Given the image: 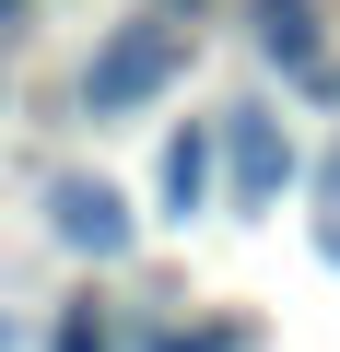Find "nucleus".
<instances>
[{
    "label": "nucleus",
    "mask_w": 340,
    "mask_h": 352,
    "mask_svg": "<svg viewBox=\"0 0 340 352\" xmlns=\"http://www.w3.org/2000/svg\"><path fill=\"white\" fill-rule=\"evenodd\" d=\"M282 176H293V141H282L270 118H235V188H258V200H270Z\"/></svg>",
    "instance_id": "nucleus-4"
},
{
    "label": "nucleus",
    "mask_w": 340,
    "mask_h": 352,
    "mask_svg": "<svg viewBox=\"0 0 340 352\" xmlns=\"http://www.w3.org/2000/svg\"><path fill=\"white\" fill-rule=\"evenodd\" d=\"M0 24H24V0H0Z\"/></svg>",
    "instance_id": "nucleus-8"
},
{
    "label": "nucleus",
    "mask_w": 340,
    "mask_h": 352,
    "mask_svg": "<svg viewBox=\"0 0 340 352\" xmlns=\"http://www.w3.org/2000/svg\"><path fill=\"white\" fill-rule=\"evenodd\" d=\"M164 82H177V24H129V36H106V47H94L82 106H94V118H129V106H152Z\"/></svg>",
    "instance_id": "nucleus-1"
},
{
    "label": "nucleus",
    "mask_w": 340,
    "mask_h": 352,
    "mask_svg": "<svg viewBox=\"0 0 340 352\" xmlns=\"http://www.w3.org/2000/svg\"><path fill=\"white\" fill-rule=\"evenodd\" d=\"M47 223H59L71 258H129V200L106 188V176H59V188H47Z\"/></svg>",
    "instance_id": "nucleus-2"
},
{
    "label": "nucleus",
    "mask_w": 340,
    "mask_h": 352,
    "mask_svg": "<svg viewBox=\"0 0 340 352\" xmlns=\"http://www.w3.org/2000/svg\"><path fill=\"white\" fill-rule=\"evenodd\" d=\"M59 352H106V329L94 317H59Z\"/></svg>",
    "instance_id": "nucleus-6"
},
{
    "label": "nucleus",
    "mask_w": 340,
    "mask_h": 352,
    "mask_svg": "<svg viewBox=\"0 0 340 352\" xmlns=\"http://www.w3.org/2000/svg\"><path fill=\"white\" fill-rule=\"evenodd\" d=\"M200 200H212V129H177V141H164V212L188 223Z\"/></svg>",
    "instance_id": "nucleus-3"
},
{
    "label": "nucleus",
    "mask_w": 340,
    "mask_h": 352,
    "mask_svg": "<svg viewBox=\"0 0 340 352\" xmlns=\"http://www.w3.org/2000/svg\"><path fill=\"white\" fill-rule=\"evenodd\" d=\"M164 352H247L235 329H200V340H164Z\"/></svg>",
    "instance_id": "nucleus-7"
},
{
    "label": "nucleus",
    "mask_w": 340,
    "mask_h": 352,
    "mask_svg": "<svg viewBox=\"0 0 340 352\" xmlns=\"http://www.w3.org/2000/svg\"><path fill=\"white\" fill-rule=\"evenodd\" d=\"M258 47L282 71H317V12H305V0H270V12H258Z\"/></svg>",
    "instance_id": "nucleus-5"
}]
</instances>
